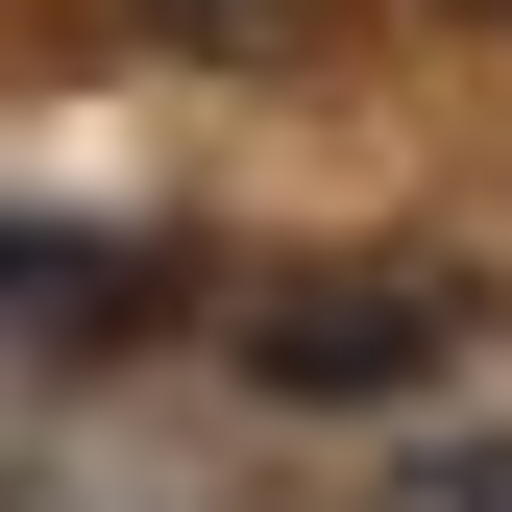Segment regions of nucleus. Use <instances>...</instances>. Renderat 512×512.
<instances>
[{"mask_svg": "<svg viewBox=\"0 0 512 512\" xmlns=\"http://www.w3.org/2000/svg\"><path fill=\"white\" fill-rule=\"evenodd\" d=\"M439 342H464V293H439V269H293L269 317H244V366H269L293 415H317V391H415Z\"/></svg>", "mask_w": 512, "mask_h": 512, "instance_id": "obj_1", "label": "nucleus"}, {"mask_svg": "<svg viewBox=\"0 0 512 512\" xmlns=\"http://www.w3.org/2000/svg\"><path fill=\"white\" fill-rule=\"evenodd\" d=\"M147 25H171V49H196V74H293V49H317V25H342V0H147Z\"/></svg>", "mask_w": 512, "mask_h": 512, "instance_id": "obj_2", "label": "nucleus"}, {"mask_svg": "<svg viewBox=\"0 0 512 512\" xmlns=\"http://www.w3.org/2000/svg\"><path fill=\"white\" fill-rule=\"evenodd\" d=\"M391 512H512V464H415V488H391Z\"/></svg>", "mask_w": 512, "mask_h": 512, "instance_id": "obj_3", "label": "nucleus"}, {"mask_svg": "<svg viewBox=\"0 0 512 512\" xmlns=\"http://www.w3.org/2000/svg\"><path fill=\"white\" fill-rule=\"evenodd\" d=\"M464 25H512V0H464Z\"/></svg>", "mask_w": 512, "mask_h": 512, "instance_id": "obj_4", "label": "nucleus"}]
</instances>
